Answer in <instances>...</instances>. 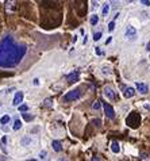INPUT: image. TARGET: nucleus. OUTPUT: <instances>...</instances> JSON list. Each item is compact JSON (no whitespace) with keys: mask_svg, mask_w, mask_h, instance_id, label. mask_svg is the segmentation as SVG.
<instances>
[{"mask_svg":"<svg viewBox=\"0 0 150 161\" xmlns=\"http://www.w3.org/2000/svg\"><path fill=\"white\" fill-rule=\"evenodd\" d=\"M23 98H24V95H23L22 91L16 92L15 96H14V99H12V106L14 107H18L19 104H22L23 103Z\"/></svg>","mask_w":150,"mask_h":161,"instance_id":"423d86ee","label":"nucleus"},{"mask_svg":"<svg viewBox=\"0 0 150 161\" xmlns=\"http://www.w3.org/2000/svg\"><path fill=\"white\" fill-rule=\"evenodd\" d=\"M95 53L97 54V56H102V50H100V48H96V49H95Z\"/></svg>","mask_w":150,"mask_h":161,"instance_id":"c85d7f7f","label":"nucleus"},{"mask_svg":"<svg viewBox=\"0 0 150 161\" xmlns=\"http://www.w3.org/2000/svg\"><path fill=\"white\" fill-rule=\"evenodd\" d=\"M16 1L18 0H5V11L7 12H14L16 8Z\"/></svg>","mask_w":150,"mask_h":161,"instance_id":"0eeeda50","label":"nucleus"},{"mask_svg":"<svg viewBox=\"0 0 150 161\" xmlns=\"http://www.w3.org/2000/svg\"><path fill=\"white\" fill-rule=\"evenodd\" d=\"M141 3L143 5H146V7H149V5H150V0H141Z\"/></svg>","mask_w":150,"mask_h":161,"instance_id":"bb28decb","label":"nucleus"},{"mask_svg":"<svg viewBox=\"0 0 150 161\" xmlns=\"http://www.w3.org/2000/svg\"><path fill=\"white\" fill-rule=\"evenodd\" d=\"M22 116H23V119H24V121H27V122H30V121H33V119H34V116L30 115V114H27L26 111L22 114Z\"/></svg>","mask_w":150,"mask_h":161,"instance_id":"412c9836","label":"nucleus"},{"mask_svg":"<svg viewBox=\"0 0 150 161\" xmlns=\"http://www.w3.org/2000/svg\"><path fill=\"white\" fill-rule=\"evenodd\" d=\"M110 1H111V4H118L119 0H110Z\"/></svg>","mask_w":150,"mask_h":161,"instance_id":"473e14b6","label":"nucleus"},{"mask_svg":"<svg viewBox=\"0 0 150 161\" xmlns=\"http://www.w3.org/2000/svg\"><path fill=\"white\" fill-rule=\"evenodd\" d=\"M124 37H126V38H130V39L137 38V30H135V27H132V26L126 27V30H124Z\"/></svg>","mask_w":150,"mask_h":161,"instance_id":"39448f33","label":"nucleus"},{"mask_svg":"<svg viewBox=\"0 0 150 161\" xmlns=\"http://www.w3.org/2000/svg\"><path fill=\"white\" fill-rule=\"evenodd\" d=\"M110 8H111L110 4H104V5H103V10H102V15H103V16H107V15L110 14Z\"/></svg>","mask_w":150,"mask_h":161,"instance_id":"aec40b11","label":"nucleus"},{"mask_svg":"<svg viewBox=\"0 0 150 161\" xmlns=\"http://www.w3.org/2000/svg\"><path fill=\"white\" fill-rule=\"evenodd\" d=\"M135 87H137V90L139 91V94H142V95H146L149 92V87H147L145 83H139V81H138L137 84H135Z\"/></svg>","mask_w":150,"mask_h":161,"instance_id":"9d476101","label":"nucleus"},{"mask_svg":"<svg viewBox=\"0 0 150 161\" xmlns=\"http://www.w3.org/2000/svg\"><path fill=\"white\" fill-rule=\"evenodd\" d=\"M111 150H112V153H115V154H118V153L120 152V145L118 141H112V143H111Z\"/></svg>","mask_w":150,"mask_h":161,"instance_id":"9b49d317","label":"nucleus"},{"mask_svg":"<svg viewBox=\"0 0 150 161\" xmlns=\"http://www.w3.org/2000/svg\"><path fill=\"white\" fill-rule=\"evenodd\" d=\"M31 142H33V139H31V137H23L22 139H20V145L22 146H29V145H31Z\"/></svg>","mask_w":150,"mask_h":161,"instance_id":"2eb2a0df","label":"nucleus"},{"mask_svg":"<svg viewBox=\"0 0 150 161\" xmlns=\"http://www.w3.org/2000/svg\"><path fill=\"white\" fill-rule=\"evenodd\" d=\"M146 50H147V52H150V42H147V45H146Z\"/></svg>","mask_w":150,"mask_h":161,"instance_id":"72a5a7b5","label":"nucleus"},{"mask_svg":"<svg viewBox=\"0 0 150 161\" xmlns=\"http://www.w3.org/2000/svg\"><path fill=\"white\" fill-rule=\"evenodd\" d=\"M115 29V22H110L108 23V31H114Z\"/></svg>","mask_w":150,"mask_h":161,"instance_id":"a878e982","label":"nucleus"},{"mask_svg":"<svg viewBox=\"0 0 150 161\" xmlns=\"http://www.w3.org/2000/svg\"><path fill=\"white\" fill-rule=\"evenodd\" d=\"M134 95H135V91H134L132 87H127V88H124V96H126L127 99L132 98Z\"/></svg>","mask_w":150,"mask_h":161,"instance_id":"f8f14e48","label":"nucleus"},{"mask_svg":"<svg viewBox=\"0 0 150 161\" xmlns=\"http://www.w3.org/2000/svg\"><path fill=\"white\" fill-rule=\"evenodd\" d=\"M100 38H102V33L99 31V33H95V35H93V41H95V42H97V41L100 39Z\"/></svg>","mask_w":150,"mask_h":161,"instance_id":"5701e85b","label":"nucleus"},{"mask_svg":"<svg viewBox=\"0 0 150 161\" xmlns=\"http://www.w3.org/2000/svg\"><path fill=\"white\" fill-rule=\"evenodd\" d=\"M18 108H19V111L24 112V111H27V110H29V106H26V104H19Z\"/></svg>","mask_w":150,"mask_h":161,"instance_id":"4be33fe9","label":"nucleus"},{"mask_svg":"<svg viewBox=\"0 0 150 161\" xmlns=\"http://www.w3.org/2000/svg\"><path fill=\"white\" fill-rule=\"evenodd\" d=\"M26 53V48L16 45L11 37H5L0 42V67L11 68L20 62Z\"/></svg>","mask_w":150,"mask_h":161,"instance_id":"f257e3e1","label":"nucleus"},{"mask_svg":"<svg viewBox=\"0 0 150 161\" xmlns=\"http://www.w3.org/2000/svg\"><path fill=\"white\" fill-rule=\"evenodd\" d=\"M41 83H39V79H34L33 80V85H39Z\"/></svg>","mask_w":150,"mask_h":161,"instance_id":"c756f323","label":"nucleus"},{"mask_svg":"<svg viewBox=\"0 0 150 161\" xmlns=\"http://www.w3.org/2000/svg\"><path fill=\"white\" fill-rule=\"evenodd\" d=\"M83 96V92L80 88H76V90L69 91L68 94L64 95V100L65 102H73V100H79L80 98Z\"/></svg>","mask_w":150,"mask_h":161,"instance_id":"7ed1b4c3","label":"nucleus"},{"mask_svg":"<svg viewBox=\"0 0 150 161\" xmlns=\"http://www.w3.org/2000/svg\"><path fill=\"white\" fill-rule=\"evenodd\" d=\"M104 95L107 96V99H110V100H116L118 99V96H116V92L114 91V88L112 87H104Z\"/></svg>","mask_w":150,"mask_h":161,"instance_id":"20e7f679","label":"nucleus"},{"mask_svg":"<svg viewBox=\"0 0 150 161\" xmlns=\"http://www.w3.org/2000/svg\"><path fill=\"white\" fill-rule=\"evenodd\" d=\"M126 123H127V126H130L131 129H137L138 126H139V123H141V115L135 111L130 112L128 116L126 118Z\"/></svg>","mask_w":150,"mask_h":161,"instance_id":"f03ea898","label":"nucleus"},{"mask_svg":"<svg viewBox=\"0 0 150 161\" xmlns=\"http://www.w3.org/2000/svg\"><path fill=\"white\" fill-rule=\"evenodd\" d=\"M0 160H5V157L3 156V154H0Z\"/></svg>","mask_w":150,"mask_h":161,"instance_id":"f704fd0d","label":"nucleus"},{"mask_svg":"<svg viewBox=\"0 0 150 161\" xmlns=\"http://www.w3.org/2000/svg\"><path fill=\"white\" fill-rule=\"evenodd\" d=\"M22 121L20 119H15V122H14V126H12V130H15V131H18V130L22 129Z\"/></svg>","mask_w":150,"mask_h":161,"instance_id":"dca6fc26","label":"nucleus"},{"mask_svg":"<svg viewBox=\"0 0 150 161\" xmlns=\"http://www.w3.org/2000/svg\"><path fill=\"white\" fill-rule=\"evenodd\" d=\"M147 158H149V156L146 153H141V160H147Z\"/></svg>","mask_w":150,"mask_h":161,"instance_id":"cd10ccee","label":"nucleus"},{"mask_svg":"<svg viewBox=\"0 0 150 161\" xmlns=\"http://www.w3.org/2000/svg\"><path fill=\"white\" fill-rule=\"evenodd\" d=\"M10 121H11V116L3 115L1 118H0V125H7V123H10Z\"/></svg>","mask_w":150,"mask_h":161,"instance_id":"a211bd4d","label":"nucleus"},{"mask_svg":"<svg viewBox=\"0 0 150 161\" xmlns=\"http://www.w3.org/2000/svg\"><path fill=\"white\" fill-rule=\"evenodd\" d=\"M104 112H106V115L110 118V119H114L115 118V111L114 108L111 107L108 103H104Z\"/></svg>","mask_w":150,"mask_h":161,"instance_id":"1a4fd4ad","label":"nucleus"},{"mask_svg":"<svg viewBox=\"0 0 150 161\" xmlns=\"http://www.w3.org/2000/svg\"><path fill=\"white\" fill-rule=\"evenodd\" d=\"M46 156H48V152H46V150H42V152L39 153V158H41V160H45V158H46Z\"/></svg>","mask_w":150,"mask_h":161,"instance_id":"393cba45","label":"nucleus"},{"mask_svg":"<svg viewBox=\"0 0 150 161\" xmlns=\"http://www.w3.org/2000/svg\"><path fill=\"white\" fill-rule=\"evenodd\" d=\"M0 148L3 152H7V135H3L0 139Z\"/></svg>","mask_w":150,"mask_h":161,"instance_id":"4468645a","label":"nucleus"},{"mask_svg":"<svg viewBox=\"0 0 150 161\" xmlns=\"http://www.w3.org/2000/svg\"><path fill=\"white\" fill-rule=\"evenodd\" d=\"M43 107H48V108H52L53 107V99L52 98H46L43 100Z\"/></svg>","mask_w":150,"mask_h":161,"instance_id":"f3484780","label":"nucleus"},{"mask_svg":"<svg viewBox=\"0 0 150 161\" xmlns=\"http://www.w3.org/2000/svg\"><path fill=\"white\" fill-rule=\"evenodd\" d=\"M79 77H80V73L77 71H73L72 73H69L68 76H66V80H68V83H71V84H73V83H76V81H79Z\"/></svg>","mask_w":150,"mask_h":161,"instance_id":"6e6552de","label":"nucleus"},{"mask_svg":"<svg viewBox=\"0 0 150 161\" xmlns=\"http://www.w3.org/2000/svg\"><path fill=\"white\" fill-rule=\"evenodd\" d=\"M103 73H104V75H110L111 72L108 71V69H107V68H103Z\"/></svg>","mask_w":150,"mask_h":161,"instance_id":"7c9ffc66","label":"nucleus"},{"mask_svg":"<svg viewBox=\"0 0 150 161\" xmlns=\"http://www.w3.org/2000/svg\"><path fill=\"white\" fill-rule=\"evenodd\" d=\"M92 108L93 110H100V102H93Z\"/></svg>","mask_w":150,"mask_h":161,"instance_id":"b1692460","label":"nucleus"},{"mask_svg":"<svg viewBox=\"0 0 150 161\" xmlns=\"http://www.w3.org/2000/svg\"><path fill=\"white\" fill-rule=\"evenodd\" d=\"M89 23H91L92 26H96L97 23H99V16H97L96 14H93L92 16H91V19H89Z\"/></svg>","mask_w":150,"mask_h":161,"instance_id":"6ab92c4d","label":"nucleus"},{"mask_svg":"<svg viewBox=\"0 0 150 161\" xmlns=\"http://www.w3.org/2000/svg\"><path fill=\"white\" fill-rule=\"evenodd\" d=\"M87 42H88V37L85 35V38H84V41H83V43H84V45H87Z\"/></svg>","mask_w":150,"mask_h":161,"instance_id":"2f4dec72","label":"nucleus"},{"mask_svg":"<svg viewBox=\"0 0 150 161\" xmlns=\"http://www.w3.org/2000/svg\"><path fill=\"white\" fill-rule=\"evenodd\" d=\"M52 146H53V150L54 152H62V143L60 141H53L52 142Z\"/></svg>","mask_w":150,"mask_h":161,"instance_id":"ddd939ff","label":"nucleus"}]
</instances>
